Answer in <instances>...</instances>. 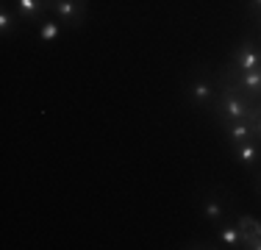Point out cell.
<instances>
[{
	"label": "cell",
	"mask_w": 261,
	"mask_h": 250,
	"mask_svg": "<svg viewBox=\"0 0 261 250\" xmlns=\"http://www.w3.org/2000/svg\"><path fill=\"white\" fill-rule=\"evenodd\" d=\"M211 111H214L217 125L239 122V120H253V117L261 114L256 103H250L245 95H239V92H233V89H220V95H217Z\"/></svg>",
	"instance_id": "cell-1"
},
{
	"label": "cell",
	"mask_w": 261,
	"mask_h": 250,
	"mask_svg": "<svg viewBox=\"0 0 261 250\" xmlns=\"http://www.w3.org/2000/svg\"><path fill=\"white\" fill-rule=\"evenodd\" d=\"M186 100H189L195 109H211L214 106L217 95H220V89H217V72H195L189 81H186Z\"/></svg>",
	"instance_id": "cell-2"
},
{
	"label": "cell",
	"mask_w": 261,
	"mask_h": 250,
	"mask_svg": "<svg viewBox=\"0 0 261 250\" xmlns=\"http://www.w3.org/2000/svg\"><path fill=\"white\" fill-rule=\"evenodd\" d=\"M228 64H231L233 70H242V72L261 70V42L256 39V34H247L245 39L233 47Z\"/></svg>",
	"instance_id": "cell-3"
},
{
	"label": "cell",
	"mask_w": 261,
	"mask_h": 250,
	"mask_svg": "<svg viewBox=\"0 0 261 250\" xmlns=\"http://www.w3.org/2000/svg\"><path fill=\"white\" fill-rule=\"evenodd\" d=\"M50 14L67 28H78L86 17V0H53Z\"/></svg>",
	"instance_id": "cell-4"
},
{
	"label": "cell",
	"mask_w": 261,
	"mask_h": 250,
	"mask_svg": "<svg viewBox=\"0 0 261 250\" xmlns=\"http://www.w3.org/2000/svg\"><path fill=\"white\" fill-rule=\"evenodd\" d=\"M231 153H233V159L239 161L242 167H247V170H256V167L261 164V142L256 139V136L231 145Z\"/></svg>",
	"instance_id": "cell-5"
},
{
	"label": "cell",
	"mask_w": 261,
	"mask_h": 250,
	"mask_svg": "<svg viewBox=\"0 0 261 250\" xmlns=\"http://www.w3.org/2000/svg\"><path fill=\"white\" fill-rule=\"evenodd\" d=\"M214 239H217V245H220V247H228V250L242 247V231H239V222H236V220H222V222H217V228H214Z\"/></svg>",
	"instance_id": "cell-6"
},
{
	"label": "cell",
	"mask_w": 261,
	"mask_h": 250,
	"mask_svg": "<svg viewBox=\"0 0 261 250\" xmlns=\"http://www.w3.org/2000/svg\"><path fill=\"white\" fill-rule=\"evenodd\" d=\"M11 6H14V11L22 17V22H39L50 14L45 0H11Z\"/></svg>",
	"instance_id": "cell-7"
},
{
	"label": "cell",
	"mask_w": 261,
	"mask_h": 250,
	"mask_svg": "<svg viewBox=\"0 0 261 250\" xmlns=\"http://www.w3.org/2000/svg\"><path fill=\"white\" fill-rule=\"evenodd\" d=\"M200 209H203V217L214 225L225 220V200L220 197V192H208V195L200 200Z\"/></svg>",
	"instance_id": "cell-8"
},
{
	"label": "cell",
	"mask_w": 261,
	"mask_h": 250,
	"mask_svg": "<svg viewBox=\"0 0 261 250\" xmlns=\"http://www.w3.org/2000/svg\"><path fill=\"white\" fill-rule=\"evenodd\" d=\"M59 36H61V22L56 20L53 14H47L45 20L36 22V39H39L42 45H53Z\"/></svg>",
	"instance_id": "cell-9"
},
{
	"label": "cell",
	"mask_w": 261,
	"mask_h": 250,
	"mask_svg": "<svg viewBox=\"0 0 261 250\" xmlns=\"http://www.w3.org/2000/svg\"><path fill=\"white\" fill-rule=\"evenodd\" d=\"M225 131V139L228 145H236V142H245V139H253V128H250V120H239V122H225L220 125Z\"/></svg>",
	"instance_id": "cell-10"
},
{
	"label": "cell",
	"mask_w": 261,
	"mask_h": 250,
	"mask_svg": "<svg viewBox=\"0 0 261 250\" xmlns=\"http://www.w3.org/2000/svg\"><path fill=\"white\" fill-rule=\"evenodd\" d=\"M20 25H22V17L14 11V6H3L0 9V34L3 36H9L11 31H20Z\"/></svg>",
	"instance_id": "cell-11"
},
{
	"label": "cell",
	"mask_w": 261,
	"mask_h": 250,
	"mask_svg": "<svg viewBox=\"0 0 261 250\" xmlns=\"http://www.w3.org/2000/svg\"><path fill=\"white\" fill-rule=\"evenodd\" d=\"M245 3H247V14H250V20L261 17V0H245Z\"/></svg>",
	"instance_id": "cell-12"
},
{
	"label": "cell",
	"mask_w": 261,
	"mask_h": 250,
	"mask_svg": "<svg viewBox=\"0 0 261 250\" xmlns=\"http://www.w3.org/2000/svg\"><path fill=\"white\" fill-rule=\"evenodd\" d=\"M250 128H253V136H256V139L261 142V114H258V117H253V120H250Z\"/></svg>",
	"instance_id": "cell-13"
},
{
	"label": "cell",
	"mask_w": 261,
	"mask_h": 250,
	"mask_svg": "<svg viewBox=\"0 0 261 250\" xmlns=\"http://www.w3.org/2000/svg\"><path fill=\"white\" fill-rule=\"evenodd\" d=\"M253 22H256V39L261 42V17H256V20H253Z\"/></svg>",
	"instance_id": "cell-14"
},
{
	"label": "cell",
	"mask_w": 261,
	"mask_h": 250,
	"mask_svg": "<svg viewBox=\"0 0 261 250\" xmlns=\"http://www.w3.org/2000/svg\"><path fill=\"white\" fill-rule=\"evenodd\" d=\"M256 192H258V195H261V172L256 175Z\"/></svg>",
	"instance_id": "cell-15"
},
{
	"label": "cell",
	"mask_w": 261,
	"mask_h": 250,
	"mask_svg": "<svg viewBox=\"0 0 261 250\" xmlns=\"http://www.w3.org/2000/svg\"><path fill=\"white\" fill-rule=\"evenodd\" d=\"M45 3H47V11H50V3H53V0H45Z\"/></svg>",
	"instance_id": "cell-16"
}]
</instances>
